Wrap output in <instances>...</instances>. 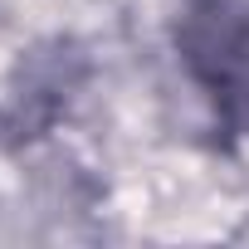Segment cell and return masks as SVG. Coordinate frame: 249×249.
Segmentation results:
<instances>
[{
	"mask_svg": "<svg viewBox=\"0 0 249 249\" xmlns=\"http://www.w3.org/2000/svg\"><path fill=\"white\" fill-rule=\"evenodd\" d=\"M176 44L220 122L249 132V0H186Z\"/></svg>",
	"mask_w": 249,
	"mask_h": 249,
	"instance_id": "cell-1",
	"label": "cell"
}]
</instances>
